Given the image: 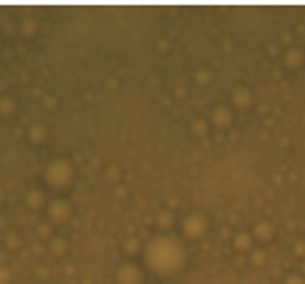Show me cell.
Wrapping results in <instances>:
<instances>
[{"mask_svg":"<svg viewBox=\"0 0 305 284\" xmlns=\"http://www.w3.org/2000/svg\"><path fill=\"white\" fill-rule=\"evenodd\" d=\"M144 257H147V264L156 274H174L184 264V247L179 239H174L169 234H159L147 244Z\"/></svg>","mask_w":305,"mask_h":284,"instance_id":"6da1fadb","label":"cell"},{"mask_svg":"<svg viewBox=\"0 0 305 284\" xmlns=\"http://www.w3.org/2000/svg\"><path fill=\"white\" fill-rule=\"evenodd\" d=\"M71 178H74V169H71V163L58 159V161H51L48 169H46V181L48 186L53 189H66L71 184Z\"/></svg>","mask_w":305,"mask_h":284,"instance_id":"7a4b0ae2","label":"cell"},{"mask_svg":"<svg viewBox=\"0 0 305 284\" xmlns=\"http://www.w3.org/2000/svg\"><path fill=\"white\" fill-rule=\"evenodd\" d=\"M182 229H184V236H190V239H199L202 234L207 231V221H205V216H199V214H190V216L184 219Z\"/></svg>","mask_w":305,"mask_h":284,"instance_id":"3957f363","label":"cell"},{"mask_svg":"<svg viewBox=\"0 0 305 284\" xmlns=\"http://www.w3.org/2000/svg\"><path fill=\"white\" fill-rule=\"evenodd\" d=\"M141 282V269L136 264H121L116 269V284H139Z\"/></svg>","mask_w":305,"mask_h":284,"instance_id":"277c9868","label":"cell"},{"mask_svg":"<svg viewBox=\"0 0 305 284\" xmlns=\"http://www.w3.org/2000/svg\"><path fill=\"white\" fill-rule=\"evenodd\" d=\"M48 216H51L53 224H61V221H66L71 216V206L63 199H56V201L48 204Z\"/></svg>","mask_w":305,"mask_h":284,"instance_id":"5b68a950","label":"cell"},{"mask_svg":"<svg viewBox=\"0 0 305 284\" xmlns=\"http://www.w3.org/2000/svg\"><path fill=\"white\" fill-rule=\"evenodd\" d=\"M210 121H212V126H217V128H227V126L232 124V111H229V106H214Z\"/></svg>","mask_w":305,"mask_h":284,"instance_id":"8992f818","label":"cell"},{"mask_svg":"<svg viewBox=\"0 0 305 284\" xmlns=\"http://www.w3.org/2000/svg\"><path fill=\"white\" fill-rule=\"evenodd\" d=\"M232 103H235L237 108H248V106H252V93H250V88H245V86L235 88V91H232Z\"/></svg>","mask_w":305,"mask_h":284,"instance_id":"52a82bcc","label":"cell"},{"mask_svg":"<svg viewBox=\"0 0 305 284\" xmlns=\"http://www.w3.org/2000/svg\"><path fill=\"white\" fill-rule=\"evenodd\" d=\"M250 234H252V239H263V242H267V239H272L275 229L270 227L267 221H257V224H255V229H252Z\"/></svg>","mask_w":305,"mask_h":284,"instance_id":"ba28073f","label":"cell"},{"mask_svg":"<svg viewBox=\"0 0 305 284\" xmlns=\"http://www.w3.org/2000/svg\"><path fill=\"white\" fill-rule=\"evenodd\" d=\"M25 204L31 209H40V206H46V196H43L40 189H31L25 194Z\"/></svg>","mask_w":305,"mask_h":284,"instance_id":"9c48e42d","label":"cell"},{"mask_svg":"<svg viewBox=\"0 0 305 284\" xmlns=\"http://www.w3.org/2000/svg\"><path fill=\"white\" fill-rule=\"evenodd\" d=\"M252 234H248V231H242V234H237L235 239H232V244H235V249H240V251H248V249H252Z\"/></svg>","mask_w":305,"mask_h":284,"instance_id":"30bf717a","label":"cell"},{"mask_svg":"<svg viewBox=\"0 0 305 284\" xmlns=\"http://www.w3.org/2000/svg\"><path fill=\"white\" fill-rule=\"evenodd\" d=\"M285 66H287V68H300V66H303V53L295 51V48H290V51L285 53Z\"/></svg>","mask_w":305,"mask_h":284,"instance_id":"8fae6325","label":"cell"},{"mask_svg":"<svg viewBox=\"0 0 305 284\" xmlns=\"http://www.w3.org/2000/svg\"><path fill=\"white\" fill-rule=\"evenodd\" d=\"M28 139H31L33 143H40V141H46V128H43V126H33L31 131H28Z\"/></svg>","mask_w":305,"mask_h":284,"instance_id":"7c38bea8","label":"cell"},{"mask_svg":"<svg viewBox=\"0 0 305 284\" xmlns=\"http://www.w3.org/2000/svg\"><path fill=\"white\" fill-rule=\"evenodd\" d=\"M16 113V101L13 98H0V116H10Z\"/></svg>","mask_w":305,"mask_h":284,"instance_id":"4fadbf2b","label":"cell"},{"mask_svg":"<svg viewBox=\"0 0 305 284\" xmlns=\"http://www.w3.org/2000/svg\"><path fill=\"white\" fill-rule=\"evenodd\" d=\"M156 227L162 229V231L172 229V227H174V219H172V214H159V219H156Z\"/></svg>","mask_w":305,"mask_h":284,"instance_id":"5bb4252c","label":"cell"},{"mask_svg":"<svg viewBox=\"0 0 305 284\" xmlns=\"http://www.w3.org/2000/svg\"><path fill=\"white\" fill-rule=\"evenodd\" d=\"M51 251H56V254H63V251H66V239H61V236L51 239Z\"/></svg>","mask_w":305,"mask_h":284,"instance_id":"9a60e30c","label":"cell"},{"mask_svg":"<svg viewBox=\"0 0 305 284\" xmlns=\"http://www.w3.org/2000/svg\"><path fill=\"white\" fill-rule=\"evenodd\" d=\"M192 133H194V136H205V133H207V121H202V118L194 121L192 124Z\"/></svg>","mask_w":305,"mask_h":284,"instance_id":"2e32d148","label":"cell"},{"mask_svg":"<svg viewBox=\"0 0 305 284\" xmlns=\"http://www.w3.org/2000/svg\"><path fill=\"white\" fill-rule=\"evenodd\" d=\"M13 274H10V269L8 266H0V284H10Z\"/></svg>","mask_w":305,"mask_h":284,"instance_id":"e0dca14e","label":"cell"},{"mask_svg":"<svg viewBox=\"0 0 305 284\" xmlns=\"http://www.w3.org/2000/svg\"><path fill=\"white\" fill-rule=\"evenodd\" d=\"M124 249H126V254H134V251H139V242H136V239H129Z\"/></svg>","mask_w":305,"mask_h":284,"instance_id":"ac0fdd59","label":"cell"},{"mask_svg":"<svg viewBox=\"0 0 305 284\" xmlns=\"http://www.w3.org/2000/svg\"><path fill=\"white\" fill-rule=\"evenodd\" d=\"M283 284H305V277H300V274H290Z\"/></svg>","mask_w":305,"mask_h":284,"instance_id":"d6986e66","label":"cell"},{"mask_svg":"<svg viewBox=\"0 0 305 284\" xmlns=\"http://www.w3.org/2000/svg\"><path fill=\"white\" fill-rule=\"evenodd\" d=\"M23 33H25V36H33V33H36V23H33V20H25V23H23Z\"/></svg>","mask_w":305,"mask_h":284,"instance_id":"ffe728a7","label":"cell"},{"mask_svg":"<svg viewBox=\"0 0 305 284\" xmlns=\"http://www.w3.org/2000/svg\"><path fill=\"white\" fill-rule=\"evenodd\" d=\"M197 81H199V83H207V81H210V73H207V71L197 73Z\"/></svg>","mask_w":305,"mask_h":284,"instance_id":"44dd1931","label":"cell"},{"mask_svg":"<svg viewBox=\"0 0 305 284\" xmlns=\"http://www.w3.org/2000/svg\"><path fill=\"white\" fill-rule=\"evenodd\" d=\"M263 259H265V254H263V251H255V254H252V262H255V264H260Z\"/></svg>","mask_w":305,"mask_h":284,"instance_id":"7402d4cb","label":"cell"},{"mask_svg":"<svg viewBox=\"0 0 305 284\" xmlns=\"http://www.w3.org/2000/svg\"><path fill=\"white\" fill-rule=\"evenodd\" d=\"M295 251H298V254H305V244L298 242V244H295Z\"/></svg>","mask_w":305,"mask_h":284,"instance_id":"603a6c76","label":"cell"},{"mask_svg":"<svg viewBox=\"0 0 305 284\" xmlns=\"http://www.w3.org/2000/svg\"><path fill=\"white\" fill-rule=\"evenodd\" d=\"M8 244H10L13 249H16V247H18V236H10V239H8Z\"/></svg>","mask_w":305,"mask_h":284,"instance_id":"cb8c5ba5","label":"cell"},{"mask_svg":"<svg viewBox=\"0 0 305 284\" xmlns=\"http://www.w3.org/2000/svg\"><path fill=\"white\" fill-rule=\"evenodd\" d=\"M0 227H3V216H0Z\"/></svg>","mask_w":305,"mask_h":284,"instance_id":"d4e9b609","label":"cell"},{"mask_svg":"<svg viewBox=\"0 0 305 284\" xmlns=\"http://www.w3.org/2000/svg\"><path fill=\"white\" fill-rule=\"evenodd\" d=\"M0 201H3V191H0Z\"/></svg>","mask_w":305,"mask_h":284,"instance_id":"484cf974","label":"cell"},{"mask_svg":"<svg viewBox=\"0 0 305 284\" xmlns=\"http://www.w3.org/2000/svg\"><path fill=\"white\" fill-rule=\"evenodd\" d=\"M303 272H305V262H303Z\"/></svg>","mask_w":305,"mask_h":284,"instance_id":"4316f807","label":"cell"}]
</instances>
